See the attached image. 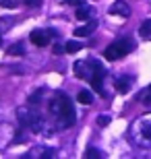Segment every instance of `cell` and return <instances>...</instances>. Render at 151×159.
Masks as SVG:
<instances>
[{
	"instance_id": "14",
	"label": "cell",
	"mask_w": 151,
	"mask_h": 159,
	"mask_svg": "<svg viewBox=\"0 0 151 159\" xmlns=\"http://www.w3.org/2000/svg\"><path fill=\"white\" fill-rule=\"evenodd\" d=\"M41 99H44V91H35L33 95H29V106H40L41 103Z\"/></svg>"
},
{
	"instance_id": "17",
	"label": "cell",
	"mask_w": 151,
	"mask_h": 159,
	"mask_svg": "<svg viewBox=\"0 0 151 159\" xmlns=\"http://www.w3.org/2000/svg\"><path fill=\"white\" fill-rule=\"evenodd\" d=\"M85 157H101V151H97V149H87Z\"/></svg>"
},
{
	"instance_id": "7",
	"label": "cell",
	"mask_w": 151,
	"mask_h": 159,
	"mask_svg": "<svg viewBox=\"0 0 151 159\" xmlns=\"http://www.w3.org/2000/svg\"><path fill=\"white\" fill-rule=\"evenodd\" d=\"M29 39H31V43H35L37 48H44V46H48V43H50V39H52V33L37 29V31H33V33L29 35Z\"/></svg>"
},
{
	"instance_id": "11",
	"label": "cell",
	"mask_w": 151,
	"mask_h": 159,
	"mask_svg": "<svg viewBox=\"0 0 151 159\" xmlns=\"http://www.w3.org/2000/svg\"><path fill=\"white\" fill-rule=\"evenodd\" d=\"M130 83H133V79L126 77V75H122V77H118L116 81H114V87H116V91H120V93H126L128 87H130Z\"/></svg>"
},
{
	"instance_id": "16",
	"label": "cell",
	"mask_w": 151,
	"mask_h": 159,
	"mask_svg": "<svg viewBox=\"0 0 151 159\" xmlns=\"http://www.w3.org/2000/svg\"><path fill=\"white\" fill-rule=\"evenodd\" d=\"M143 93H145L143 97H141V101H143V106H151V85L145 89V91H143Z\"/></svg>"
},
{
	"instance_id": "12",
	"label": "cell",
	"mask_w": 151,
	"mask_h": 159,
	"mask_svg": "<svg viewBox=\"0 0 151 159\" xmlns=\"http://www.w3.org/2000/svg\"><path fill=\"white\" fill-rule=\"evenodd\" d=\"M139 33H141V37H143V39H151V19H147V21H143V23H141Z\"/></svg>"
},
{
	"instance_id": "5",
	"label": "cell",
	"mask_w": 151,
	"mask_h": 159,
	"mask_svg": "<svg viewBox=\"0 0 151 159\" xmlns=\"http://www.w3.org/2000/svg\"><path fill=\"white\" fill-rule=\"evenodd\" d=\"M99 68H101V66H99L97 62H93V60H81V62H75V75L79 79H87V81H91V77L99 70Z\"/></svg>"
},
{
	"instance_id": "20",
	"label": "cell",
	"mask_w": 151,
	"mask_h": 159,
	"mask_svg": "<svg viewBox=\"0 0 151 159\" xmlns=\"http://www.w3.org/2000/svg\"><path fill=\"white\" fill-rule=\"evenodd\" d=\"M11 54H23V48H21V46H17V48L12 46L11 48Z\"/></svg>"
},
{
	"instance_id": "6",
	"label": "cell",
	"mask_w": 151,
	"mask_h": 159,
	"mask_svg": "<svg viewBox=\"0 0 151 159\" xmlns=\"http://www.w3.org/2000/svg\"><path fill=\"white\" fill-rule=\"evenodd\" d=\"M110 15L112 17L126 19V17H130V6H128L124 0H118V2H114V4L110 6Z\"/></svg>"
},
{
	"instance_id": "3",
	"label": "cell",
	"mask_w": 151,
	"mask_h": 159,
	"mask_svg": "<svg viewBox=\"0 0 151 159\" xmlns=\"http://www.w3.org/2000/svg\"><path fill=\"white\" fill-rule=\"evenodd\" d=\"M19 122H21L23 128L31 130V132H35V134H46L48 126H52V124L41 116V112L35 106L21 107V110H19Z\"/></svg>"
},
{
	"instance_id": "2",
	"label": "cell",
	"mask_w": 151,
	"mask_h": 159,
	"mask_svg": "<svg viewBox=\"0 0 151 159\" xmlns=\"http://www.w3.org/2000/svg\"><path fill=\"white\" fill-rule=\"evenodd\" d=\"M130 141L141 149H151V112L134 118L130 124Z\"/></svg>"
},
{
	"instance_id": "13",
	"label": "cell",
	"mask_w": 151,
	"mask_h": 159,
	"mask_svg": "<svg viewBox=\"0 0 151 159\" xmlns=\"http://www.w3.org/2000/svg\"><path fill=\"white\" fill-rule=\"evenodd\" d=\"M77 99H79V103H85V106H87V103L93 101V97H91L89 91H79V93H77Z\"/></svg>"
},
{
	"instance_id": "9",
	"label": "cell",
	"mask_w": 151,
	"mask_h": 159,
	"mask_svg": "<svg viewBox=\"0 0 151 159\" xmlns=\"http://www.w3.org/2000/svg\"><path fill=\"white\" fill-rule=\"evenodd\" d=\"M27 155H29V157H44V159H48V157H54V155H56V151L41 145V147H33Z\"/></svg>"
},
{
	"instance_id": "4",
	"label": "cell",
	"mask_w": 151,
	"mask_h": 159,
	"mask_svg": "<svg viewBox=\"0 0 151 159\" xmlns=\"http://www.w3.org/2000/svg\"><path fill=\"white\" fill-rule=\"evenodd\" d=\"M130 50H133V46H130L128 39H118V41H114L112 46H108L104 50V58L106 60H118V58H122V56H126Z\"/></svg>"
},
{
	"instance_id": "10",
	"label": "cell",
	"mask_w": 151,
	"mask_h": 159,
	"mask_svg": "<svg viewBox=\"0 0 151 159\" xmlns=\"http://www.w3.org/2000/svg\"><path fill=\"white\" fill-rule=\"evenodd\" d=\"M75 15L79 21H89V19H93V8L91 6H85V4H79Z\"/></svg>"
},
{
	"instance_id": "8",
	"label": "cell",
	"mask_w": 151,
	"mask_h": 159,
	"mask_svg": "<svg viewBox=\"0 0 151 159\" xmlns=\"http://www.w3.org/2000/svg\"><path fill=\"white\" fill-rule=\"evenodd\" d=\"M95 27H97V21H95V19H89V21L83 25V27H77V29H75V35H77V37L91 35L93 31H95Z\"/></svg>"
},
{
	"instance_id": "19",
	"label": "cell",
	"mask_w": 151,
	"mask_h": 159,
	"mask_svg": "<svg viewBox=\"0 0 151 159\" xmlns=\"http://www.w3.org/2000/svg\"><path fill=\"white\" fill-rule=\"evenodd\" d=\"M60 2H66V4H75V6L83 4V0H60Z\"/></svg>"
},
{
	"instance_id": "1",
	"label": "cell",
	"mask_w": 151,
	"mask_h": 159,
	"mask_svg": "<svg viewBox=\"0 0 151 159\" xmlns=\"http://www.w3.org/2000/svg\"><path fill=\"white\" fill-rule=\"evenodd\" d=\"M48 116L52 120V126L56 128H70L75 124V110H73V103L64 93H54L50 99H48Z\"/></svg>"
},
{
	"instance_id": "15",
	"label": "cell",
	"mask_w": 151,
	"mask_h": 159,
	"mask_svg": "<svg viewBox=\"0 0 151 159\" xmlns=\"http://www.w3.org/2000/svg\"><path fill=\"white\" fill-rule=\"evenodd\" d=\"M64 48H66V52H68V54H73V52H79V50L83 48V43H79V41L73 39V41H68V43H66Z\"/></svg>"
},
{
	"instance_id": "21",
	"label": "cell",
	"mask_w": 151,
	"mask_h": 159,
	"mask_svg": "<svg viewBox=\"0 0 151 159\" xmlns=\"http://www.w3.org/2000/svg\"><path fill=\"white\" fill-rule=\"evenodd\" d=\"M110 122V118H106V116H101V118H99V124H108Z\"/></svg>"
},
{
	"instance_id": "18",
	"label": "cell",
	"mask_w": 151,
	"mask_h": 159,
	"mask_svg": "<svg viewBox=\"0 0 151 159\" xmlns=\"http://www.w3.org/2000/svg\"><path fill=\"white\" fill-rule=\"evenodd\" d=\"M25 4H27V6H40L41 0H25Z\"/></svg>"
}]
</instances>
